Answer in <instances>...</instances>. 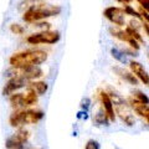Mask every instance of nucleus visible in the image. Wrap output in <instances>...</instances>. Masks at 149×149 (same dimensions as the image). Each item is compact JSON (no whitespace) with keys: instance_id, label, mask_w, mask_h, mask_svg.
I'll list each match as a JSON object with an SVG mask.
<instances>
[{"instance_id":"nucleus-1","label":"nucleus","mask_w":149,"mask_h":149,"mask_svg":"<svg viewBox=\"0 0 149 149\" xmlns=\"http://www.w3.org/2000/svg\"><path fill=\"white\" fill-rule=\"evenodd\" d=\"M47 60V52L44 50H25L14 54L9 62L13 68H25L30 66H39Z\"/></svg>"},{"instance_id":"nucleus-2","label":"nucleus","mask_w":149,"mask_h":149,"mask_svg":"<svg viewBox=\"0 0 149 149\" xmlns=\"http://www.w3.org/2000/svg\"><path fill=\"white\" fill-rule=\"evenodd\" d=\"M61 14V8L50 4H36L31 5L22 14V20L29 24H34L36 21H42L47 17L57 16Z\"/></svg>"},{"instance_id":"nucleus-3","label":"nucleus","mask_w":149,"mask_h":149,"mask_svg":"<svg viewBox=\"0 0 149 149\" xmlns=\"http://www.w3.org/2000/svg\"><path fill=\"white\" fill-rule=\"evenodd\" d=\"M106 92L108 93L112 103H113V109H114L116 116H118L120 120H122L127 127H133V125L136 124V117H134V114H133V111L130 109V107L128 106L127 101H125L118 92H116L113 90H109Z\"/></svg>"},{"instance_id":"nucleus-4","label":"nucleus","mask_w":149,"mask_h":149,"mask_svg":"<svg viewBox=\"0 0 149 149\" xmlns=\"http://www.w3.org/2000/svg\"><path fill=\"white\" fill-rule=\"evenodd\" d=\"M44 118V112L42 111H36V109H15L13 112L9 123L14 128H22L26 124H36Z\"/></svg>"},{"instance_id":"nucleus-5","label":"nucleus","mask_w":149,"mask_h":149,"mask_svg":"<svg viewBox=\"0 0 149 149\" xmlns=\"http://www.w3.org/2000/svg\"><path fill=\"white\" fill-rule=\"evenodd\" d=\"M60 32L58 31H40L36 34H31L29 37L26 39V41L30 45H41V44H49V45H54L60 41Z\"/></svg>"},{"instance_id":"nucleus-6","label":"nucleus","mask_w":149,"mask_h":149,"mask_svg":"<svg viewBox=\"0 0 149 149\" xmlns=\"http://www.w3.org/2000/svg\"><path fill=\"white\" fill-rule=\"evenodd\" d=\"M30 132L24 128H19L16 133H14L11 137H9L5 142L6 149H25L24 144L29 141Z\"/></svg>"},{"instance_id":"nucleus-7","label":"nucleus","mask_w":149,"mask_h":149,"mask_svg":"<svg viewBox=\"0 0 149 149\" xmlns=\"http://www.w3.org/2000/svg\"><path fill=\"white\" fill-rule=\"evenodd\" d=\"M103 15H104L106 19H108L112 24H114L116 26H119V27L124 26V22H125L124 16H125V14L123 11V8L109 6L103 11Z\"/></svg>"},{"instance_id":"nucleus-8","label":"nucleus","mask_w":149,"mask_h":149,"mask_svg":"<svg viewBox=\"0 0 149 149\" xmlns=\"http://www.w3.org/2000/svg\"><path fill=\"white\" fill-rule=\"evenodd\" d=\"M13 73L14 74H19V76L22 77L27 82L35 81V80H37V78L44 76V71L39 66H30V67H25V68H19V70L14 68Z\"/></svg>"},{"instance_id":"nucleus-9","label":"nucleus","mask_w":149,"mask_h":149,"mask_svg":"<svg viewBox=\"0 0 149 149\" xmlns=\"http://www.w3.org/2000/svg\"><path fill=\"white\" fill-rule=\"evenodd\" d=\"M27 85V81H25L22 77H20L19 74H14L10 77L5 86L3 88V95L4 96H10L13 93H16V91L21 90L22 87H25Z\"/></svg>"},{"instance_id":"nucleus-10","label":"nucleus","mask_w":149,"mask_h":149,"mask_svg":"<svg viewBox=\"0 0 149 149\" xmlns=\"http://www.w3.org/2000/svg\"><path fill=\"white\" fill-rule=\"evenodd\" d=\"M127 103L130 107V109H132L133 112H136L139 117H142L143 119H146L147 123L149 122V107H148V104L142 103V102L137 101L136 98H133L132 96H130L129 98L127 100Z\"/></svg>"},{"instance_id":"nucleus-11","label":"nucleus","mask_w":149,"mask_h":149,"mask_svg":"<svg viewBox=\"0 0 149 149\" xmlns=\"http://www.w3.org/2000/svg\"><path fill=\"white\" fill-rule=\"evenodd\" d=\"M129 67H130V72L137 77V80L141 81L144 86H148L149 76H148V72H147V70L144 68L143 65L141 62H138V61H130Z\"/></svg>"},{"instance_id":"nucleus-12","label":"nucleus","mask_w":149,"mask_h":149,"mask_svg":"<svg viewBox=\"0 0 149 149\" xmlns=\"http://www.w3.org/2000/svg\"><path fill=\"white\" fill-rule=\"evenodd\" d=\"M109 32L112 34V36H113V37H116V39H118V40H120V41H123V42H127V44L130 46V47H133L136 51L139 50V47H141V44H139L138 41L134 40L133 37H130L124 30H119V29H114V27H111Z\"/></svg>"},{"instance_id":"nucleus-13","label":"nucleus","mask_w":149,"mask_h":149,"mask_svg":"<svg viewBox=\"0 0 149 149\" xmlns=\"http://www.w3.org/2000/svg\"><path fill=\"white\" fill-rule=\"evenodd\" d=\"M100 100H101L103 111L107 114V117H108L109 122H114L116 120V113H114V109H113V103H112L108 93H107L106 91H101L100 92Z\"/></svg>"},{"instance_id":"nucleus-14","label":"nucleus","mask_w":149,"mask_h":149,"mask_svg":"<svg viewBox=\"0 0 149 149\" xmlns=\"http://www.w3.org/2000/svg\"><path fill=\"white\" fill-rule=\"evenodd\" d=\"M112 70H113V72L117 74L118 77H120V78H122V80H124L125 82H128L129 85H133V86L138 85L137 77L134 76L132 72H129V71H127V70H124V68H122V67H118V66H114Z\"/></svg>"},{"instance_id":"nucleus-15","label":"nucleus","mask_w":149,"mask_h":149,"mask_svg":"<svg viewBox=\"0 0 149 149\" xmlns=\"http://www.w3.org/2000/svg\"><path fill=\"white\" fill-rule=\"evenodd\" d=\"M27 90H30L32 92H35L37 96H42L45 95L46 92H47V83L44 82V81H30V82H27Z\"/></svg>"},{"instance_id":"nucleus-16","label":"nucleus","mask_w":149,"mask_h":149,"mask_svg":"<svg viewBox=\"0 0 149 149\" xmlns=\"http://www.w3.org/2000/svg\"><path fill=\"white\" fill-rule=\"evenodd\" d=\"M10 104L15 109H26L24 103V93H13V95H10Z\"/></svg>"},{"instance_id":"nucleus-17","label":"nucleus","mask_w":149,"mask_h":149,"mask_svg":"<svg viewBox=\"0 0 149 149\" xmlns=\"http://www.w3.org/2000/svg\"><path fill=\"white\" fill-rule=\"evenodd\" d=\"M93 123L96 125H98V127H107V125H109V119L107 117V114L104 113L103 108H101L97 113L93 116Z\"/></svg>"},{"instance_id":"nucleus-18","label":"nucleus","mask_w":149,"mask_h":149,"mask_svg":"<svg viewBox=\"0 0 149 149\" xmlns=\"http://www.w3.org/2000/svg\"><path fill=\"white\" fill-rule=\"evenodd\" d=\"M37 96L35 92H32L30 90H27V93L24 95V103H25V108H29V107L34 106L37 103Z\"/></svg>"},{"instance_id":"nucleus-19","label":"nucleus","mask_w":149,"mask_h":149,"mask_svg":"<svg viewBox=\"0 0 149 149\" xmlns=\"http://www.w3.org/2000/svg\"><path fill=\"white\" fill-rule=\"evenodd\" d=\"M127 34L130 36V37H133L136 41H138L139 44H143L144 42V40H143V37H142V35L139 34V31L138 30H136V29H133V27H130V26H127L125 27V30H124Z\"/></svg>"},{"instance_id":"nucleus-20","label":"nucleus","mask_w":149,"mask_h":149,"mask_svg":"<svg viewBox=\"0 0 149 149\" xmlns=\"http://www.w3.org/2000/svg\"><path fill=\"white\" fill-rule=\"evenodd\" d=\"M123 11H124L125 15H129V16H132V17H136L137 20H139V21H143V19L138 14V11L134 10V9L130 6V5H124L123 6Z\"/></svg>"},{"instance_id":"nucleus-21","label":"nucleus","mask_w":149,"mask_h":149,"mask_svg":"<svg viewBox=\"0 0 149 149\" xmlns=\"http://www.w3.org/2000/svg\"><path fill=\"white\" fill-rule=\"evenodd\" d=\"M111 54H112V56L117 60V61H119V62H122V63H125L127 62V58H125V56H124V54L122 52V51H119L118 49H112L111 50Z\"/></svg>"},{"instance_id":"nucleus-22","label":"nucleus","mask_w":149,"mask_h":149,"mask_svg":"<svg viewBox=\"0 0 149 149\" xmlns=\"http://www.w3.org/2000/svg\"><path fill=\"white\" fill-rule=\"evenodd\" d=\"M132 97H133V98H136L137 101L142 102V103H146V104L149 103V100H148L147 95H146V93H143L142 91H134L132 93Z\"/></svg>"},{"instance_id":"nucleus-23","label":"nucleus","mask_w":149,"mask_h":149,"mask_svg":"<svg viewBox=\"0 0 149 149\" xmlns=\"http://www.w3.org/2000/svg\"><path fill=\"white\" fill-rule=\"evenodd\" d=\"M10 31L15 35H22L25 32V27L20 24H11L10 25Z\"/></svg>"},{"instance_id":"nucleus-24","label":"nucleus","mask_w":149,"mask_h":149,"mask_svg":"<svg viewBox=\"0 0 149 149\" xmlns=\"http://www.w3.org/2000/svg\"><path fill=\"white\" fill-rule=\"evenodd\" d=\"M34 26L37 27V29H41V31H47L50 30V27H51V24L47 21H36L34 22Z\"/></svg>"},{"instance_id":"nucleus-25","label":"nucleus","mask_w":149,"mask_h":149,"mask_svg":"<svg viewBox=\"0 0 149 149\" xmlns=\"http://www.w3.org/2000/svg\"><path fill=\"white\" fill-rule=\"evenodd\" d=\"M85 149H100V144L97 141H95V139H90V141L86 143Z\"/></svg>"},{"instance_id":"nucleus-26","label":"nucleus","mask_w":149,"mask_h":149,"mask_svg":"<svg viewBox=\"0 0 149 149\" xmlns=\"http://www.w3.org/2000/svg\"><path fill=\"white\" fill-rule=\"evenodd\" d=\"M138 14L141 15V17L143 19V20H148V10L147 9H144V8H139V10H138Z\"/></svg>"},{"instance_id":"nucleus-27","label":"nucleus","mask_w":149,"mask_h":149,"mask_svg":"<svg viewBox=\"0 0 149 149\" xmlns=\"http://www.w3.org/2000/svg\"><path fill=\"white\" fill-rule=\"evenodd\" d=\"M81 107H82V108L85 109V112H86V111L88 109V107H90V100H88V98H85V100H83Z\"/></svg>"},{"instance_id":"nucleus-28","label":"nucleus","mask_w":149,"mask_h":149,"mask_svg":"<svg viewBox=\"0 0 149 149\" xmlns=\"http://www.w3.org/2000/svg\"><path fill=\"white\" fill-rule=\"evenodd\" d=\"M137 1L141 4V6L144 8V9H147L148 10V4H149V0H137Z\"/></svg>"},{"instance_id":"nucleus-29","label":"nucleus","mask_w":149,"mask_h":149,"mask_svg":"<svg viewBox=\"0 0 149 149\" xmlns=\"http://www.w3.org/2000/svg\"><path fill=\"white\" fill-rule=\"evenodd\" d=\"M116 1H118L120 4H123V5H128V4L132 1V0H116Z\"/></svg>"},{"instance_id":"nucleus-30","label":"nucleus","mask_w":149,"mask_h":149,"mask_svg":"<svg viewBox=\"0 0 149 149\" xmlns=\"http://www.w3.org/2000/svg\"><path fill=\"white\" fill-rule=\"evenodd\" d=\"M32 149H37V148H32Z\"/></svg>"}]
</instances>
